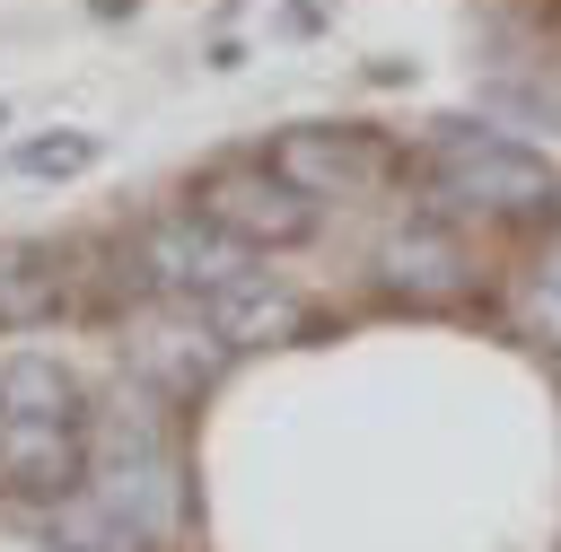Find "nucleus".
I'll use <instances>...</instances> for the list:
<instances>
[{
    "instance_id": "obj_14",
    "label": "nucleus",
    "mask_w": 561,
    "mask_h": 552,
    "mask_svg": "<svg viewBox=\"0 0 561 552\" xmlns=\"http://www.w3.org/2000/svg\"><path fill=\"white\" fill-rule=\"evenodd\" d=\"M526 280H543V289H561V237H552V245H543V254L526 263Z\"/></svg>"
},
{
    "instance_id": "obj_12",
    "label": "nucleus",
    "mask_w": 561,
    "mask_h": 552,
    "mask_svg": "<svg viewBox=\"0 0 561 552\" xmlns=\"http://www.w3.org/2000/svg\"><path fill=\"white\" fill-rule=\"evenodd\" d=\"M96 158H105V140H96V131H44V140H26V149H18V175L70 184V175H88Z\"/></svg>"
},
{
    "instance_id": "obj_5",
    "label": "nucleus",
    "mask_w": 561,
    "mask_h": 552,
    "mask_svg": "<svg viewBox=\"0 0 561 552\" xmlns=\"http://www.w3.org/2000/svg\"><path fill=\"white\" fill-rule=\"evenodd\" d=\"M307 202H368L386 184V140L368 123H289L263 149Z\"/></svg>"
},
{
    "instance_id": "obj_7",
    "label": "nucleus",
    "mask_w": 561,
    "mask_h": 552,
    "mask_svg": "<svg viewBox=\"0 0 561 552\" xmlns=\"http://www.w3.org/2000/svg\"><path fill=\"white\" fill-rule=\"evenodd\" d=\"M377 280H386V298H403V307H456V298L473 289V254H465V237H456L447 219H403V228L377 245Z\"/></svg>"
},
{
    "instance_id": "obj_8",
    "label": "nucleus",
    "mask_w": 561,
    "mask_h": 552,
    "mask_svg": "<svg viewBox=\"0 0 561 552\" xmlns=\"http://www.w3.org/2000/svg\"><path fill=\"white\" fill-rule=\"evenodd\" d=\"M88 438L96 421H0V482L26 499H70L88 482Z\"/></svg>"
},
{
    "instance_id": "obj_4",
    "label": "nucleus",
    "mask_w": 561,
    "mask_h": 552,
    "mask_svg": "<svg viewBox=\"0 0 561 552\" xmlns=\"http://www.w3.org/2000/svg\"><path fill=\"white\" fill-rule=\"evenodd\" d=\"M193 210H202L210 228H228L245 254H289V245H307V237H316V219H324V202H307L272 158L210 166V175L193 184Z\"/></svg>"
},
{
    "instance_id": "obj_11",
    "label": "nucleus",
    "mask_w": 561,
    "mask_h": 552,
    "mask_svg": "<svg viewBox=\"0 0 561 552\" xmlns=\"http://www.w3.org/2000/svg\"><path fill=\"white\" fill-rule=\"evenodd\" d=\"M210 324L228 333V350H263V342H289V333L307 324V307H298L289 289H272V280H254V289H237V298H219V307H210Z\"/></svg>"
},
{
    "instance_id": "obj_9",
    "label": "nucleus",
    "mask_w": 561,
    "mask_h": 552,
    "mask_svg": "<svg viewBox=\"0 0 561 552\" xmlns=\"http://www.w3.org/2000/svg\"><path fill=\"white\" fill-rule=\"evenodd\" d=\"M88 394L61 359L44 350H0V421H79Z\"/></svg>"
},
{
    "instance_id": "obj_6",
    "label": "nucleus",
    "mask_w": 561,
    "mask_h": 552,
    "mask_svg": "<svg viewBox=\"0 0 561 552\" xmlns=\"http://www.w3.org/2000/svg\"><path fill=\"white\" fill-rule=\"evenodd\" d=\"M219 368H228V333H219L210 315H193V307H167V315H149V324L131 333V377H140L158 403H193Z\"/></svg>"
},
{
    "instance_id": "obj_15",
    "label": "nucleus",
    "mask_w": 561,
    "mask_h": 552,
    "mask_svg": "<svg viewBox=\"0 0 561 552\" xmlns=\"http://www.w3.org/2000/svg\"><path fill=\"white\" fill-rule=\"evenodd\" d=\"M123 9H140V0H96V18H123Z\"/></svg>"
},
{
    "instance_id": "obj_10",
    "label": "nucleus",
    "mask_w": 561,
    "mask_h": 552,
    "mask_svg": "<svg viewBox=\"0 0 561 552\" xmlns=\"http://www.w3.org/2000/svg\"><path fill=\"white\" fill-rule=\"evenodd\" d=\"M70 272L53 245H0V324H44L61 307Z\"/></svg>"
},
{
    "instance_id": "obj_3",
    "label": "nucleus",
    "mask_w": 561,
    "mask_h": 552,
    "mask_svg": "<svg viewBox=\"0 0 561 552\" xmlns=\"http://www.w3.org/2000/svg\"><path fill=\"white\" fill-rule=\"evenodd\" d=\"M131 263H140V289H158L167 307H193V315H210L219 298H237V289L263 280V254H245V245H237L228 228H210L202 210L149 219L140 245H131Z\"/></svg>"
},
{
    "instance_id": "obj_2",
    "label": "nucleus",
    "mask_w": 561,
    "mask_h": 552,
    "mask_svg": "<svg viewBox=\"0 0 561 552\" xmlns=\"http://www.w3.org/2000/svg\"><path fill=\"white\" fill-rule=\"evenodd\" d=\"M421 175L438 193V210L456 219H491V228H543L561 219V175L543 149L491 131V123H447L421 149Z\"/></svg>"
},
{
    "instance_id": "obj_1",
    "label": "nucleus",
    "mask_w": 561,
    "mask_h": 552,
    "mask_svg": "<svg viewBox=\"0 0 561 552\" xmlns=\"http://www.w3.org/2000/svg\"><path fill=\"white\" fill-rule=\"evenodd\" d=\"M79 499H88L131 552H158V543L184 526V456H175L149 386H140V403H123L114 421H96Z\"/></svg>"
},
{
    "instance_id": "obj_16",
    "label": "nucleus",
    "mask_w": 561,
    "mask_h": 552,
    "mask_svg": "<svg viewBox=\"0 0 561 552\" xmlns=\"http://www.w3.org/2000/svg\"><path fill=\"white\" fill-rule=\"evenodd\" d=\"M0 123H9V105H0Z\"/></svg>"
},
{
    "instance_id": "obj_13",
    "label": "nucleus",
    "mask_w": 561,
    "mask_h": 552,
    "mask_svg": "<svg viewBox=\"0 0 561 552\" xmlns=\"http://www.w3.org/2000/svg\"><path fill=\"white\" fill-rule=\"evenodd\" d=\"M517 333H526L535 350H552V359H561V289L517 280Z\"/></svg>"
}]
</instances>
